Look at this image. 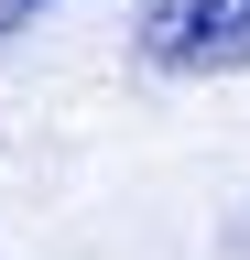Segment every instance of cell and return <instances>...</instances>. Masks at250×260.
I'll list each match as a JSON object with an SVG mask.
<instances>
[{
  "label": "cell",
  "mask_w": 250,
  "mask_h": 260,
  "mask_svg": "<svg viewBox=\"0 0 250 260\" xmlns=\"http://www.w3.org/2000/svg\"><path fill=\"white\" fill-rule=\"evenodd\" d=\"M131 54L152 76H250V0H142L131 11Z\"/></svg>",
  "instance_id": "1"
},
{
  "label": "cell",
  "mask_w": 250,
  "mask_h": 260,
  "mask_svg": "<svg viewBox=\"0 0 250 260\" xmlns=\"http://www.w3.org/2000/svg\"><path fill=\"white\" fill-rule=\"evenodd\" d=\"M44 11H54V0H0V44H11L22 22H44Z\"/></svg>",
  "instance_id": "2"
}]
</instances>
